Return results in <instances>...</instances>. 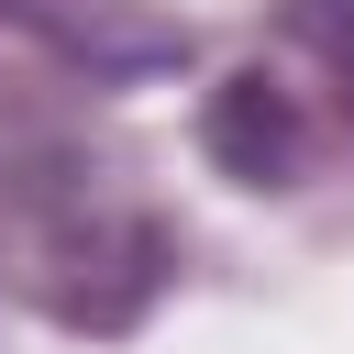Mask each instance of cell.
<instances>
[{
    "mask_svg": "<svg viewBox=\"0 0 354 354\" xmlns=\"http://www.w3.org/2000/svg\"><path fill=\"white\" fill-rule=\"evenodd\" d=\"M199 133H210V155H221L232 177H254V188H288V177H299V111H288L277 77H232Z\"/></svg>",
    "mask_w": 354,
    "mask_h": 354,
    "instance_id": "obj_1",
    "label": "cell"
},
{
    "mask_svg": "<svg viewBox=\"0 0 354 354\" xmlns=\"http://www.w3.org/2000/svg\"><path fill=\"white\" fill-rule=\"evenodd\" d=\"M288 22L332 55V77H354V0H288Z\"/></svg>",
    "mask_w": 354,
    "mask_h": 354,
    "instance_id": "obj_2",
    "label": "cell"
},
{
    "mask_svg": "<svg viewBox=\"0 0 354 354\" xmlns=\"http://www.w3.org/2000/svg\"><path fill=\"white\" fill-rule=\"evenodd\" d=\"M0 11H22V22H44V33H66L77 55H100V22H88L77 0H0ZM100 66H111V55H100Z\"/></svg>",
    "mask_w": 354,
    "mask_h": 354,
    "instance_id": "obj_3",
    "label": "cell"
}]
</instances>
